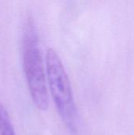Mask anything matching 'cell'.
Listing matches in <instances>:
<instances>
[{
  "mask_svg": "<svg viewBox=\"0 0 134 135\" xmlns=\"http://www.w3.org/2000/svg\"><path fill=\"white\" fill-rule=\"evenodd\" d=\"M22 62L25 80L34 104L39 110L47 111L49 108L47 73L44 70L39 36L32 18H28L24 26Z\"/></svg>",
  "mask_w": 134,
  "mask_h": 135,
  "instance_id": "1",
  "label": "cell"
},
{
  "mask_svg": "<svg viewBox=\"0 0 134 135\" xmlns=\"http://www.w3.org/2000/svg\"><path fill=\"white\" fill-rule=\"evenodd\" d=\"M46 73L49 89L62 122L71 134L78 131L79 116L70 81L57 51L49 47L46 52Z\"/></svg>",
  "mask_w": 134,
  "mask_h": 135,
  "instance_id": "2",
  "label": "cell"
}]
</instances>
